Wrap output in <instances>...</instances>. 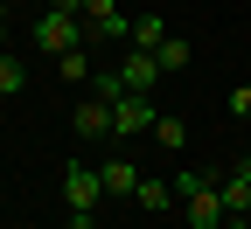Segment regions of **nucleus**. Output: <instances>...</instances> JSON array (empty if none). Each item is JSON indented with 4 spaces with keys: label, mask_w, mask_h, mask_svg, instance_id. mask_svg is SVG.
I'll list each match as a JSON object with an SVG mask.
<instances>
[{
    "label": "nucleus",
    "mask_w": 251,
    "mask_h": 229,
    "mask_svg": "<svg viewBox=\"0 0 251 229\" xmlns=\"http://www.w3.org/2000/svg\"><path fill=\"white\" fill-rule=\"evenodd\" d=\"M70 229H98V215H70Z\"/></svg>",
    "instance_id": "nucleus-16"
},
{
    "label": "nucleus",
    "mask_w": 251,
    "mask_h": 229,
    "mask_svg": "<svg viewBox=\"0 0 251 229\" xmlns=\"http://www.w3.org/2000/svg\"><path fill=\"white\" fill-rule=\"evenodd\" d=\"M98 174H105V194H119V202H133V187H140V167H133L126 153H112L105 167H98Z\"/></svg>",
    "instance_id": "nucleus-8"
},
{
    "label": "nucleus",
    "mask_w": 251,
    "mask_h": 229,
    "mask_svg": "<svg viewBox=\"0 0 251 229\" xmlns=\"http://www.w3.org/2000/svg\"><path fill=\"white\" fill-rule=\"evenodd\" d=\"M153 77H168L161 62H153V49H133V56L119 62V83H126V90H153Z\"/></svg>",
    "instance_id": "nucleus-6"
},
{
    "label": "nucleus",
    "mask_w": 251,
    "mask_h": 229,
    "mask_svg": "<svg viewBox=\"0 0 251 229\" xmlns=\"http://www.w3.org/2000/svg\"><path fill=\"white\" fill-rule=\"evenodd\" d=\"M0 49H7V14H0Z\"/></svg>",
    "instance_id": "nucleus-17"
},
{
    "label": "nucleus",
    "mask_w": 251,
    "mask_h": 229,
    "mask_svg": "<svg viewBox=\"0 0 251 229\" xmlns=\"http://www.w3.org/2000/svg\"><path fill=\"white\" fill-rule=\"evenodd\" d=\"M216 187H224V208H230V215H251V160H237Z\"/></svg>",
    "instance_id": "nucleus-7"
},
{
    "label": "nucleus",
    "mask_w": 251,
    "mask_h": 229,
    "mask_svg": "<svg viewBox=\"0 0 251 229\" xmlns=\"http://www.w3.org/2000/svg\"><path fill=\"white\" fill-rule=\"evenodd\" d=\"M70 132L77 139H112V104L105 97H84V104L70 111Z\"/></svg>",
    "instance_id": "nucleus-5"
},
{
    "label": "nucleus",
    "mask_w": 251,
    "mask_h": 229,
    "mask_svg": "<svg viewBox=\"0 0 251 229\" xmlns=\"http://www.w3.org/2000/svg\"><path fill=\"white\" fill-rule=\"evenodd\" d=\"M98 202H105V174L84 167V160H70V167H63V208L70 215H98Z\"/></svg>",
    "instance_id": "nucleus-3"
},
{
    "label": "nucleus",
    "mask_w": 251,
    "mask_h": 229,
    "mask_svg": "<svg viewBox=\"0 0 251 229\" xmlns=\"http://www.w3.org/2000/svg\"><path fill=\"white\" fill-rule=\"evenodd\" d=\"M230 118H251V83H237V90H230Z\"/></svg>",
    "instance_id": "nucleus-15"
},
{
    "label": "nucleus",
    "mask_w": 251,
    "mask_h": 229,
    "mask_svg": "<svg viewBox=\"0 0 251 229\" xmlns=\"http://www.w3.org/2000/svg\"><path fill=\"white\" fill-rule=\"evenodd\" d=\"M133 202H140L147 215H168V208H175V181H161V174L147 181V174H140V187H133Z\"/></svg>",
    "instance_id": "nucleus-9"
},
{
    "label": "nucleus",
    "mask_w": 251,
    "mask_h": 229,
    "mask_svg": "<svg viewBox=\"0 0 251 229\" xmlns=\"http://www.w3.org/2000/svg\"><path fill=\"white\" fill-rule=\"evenodd\" d=\"M35 42H42L49 56H70V49L91 42V28H84L70 7H42V14H35Z\"/></svg>",
    "instance_id": "nucleus-2"
},
{
    "label": "nucleus",
    "mask_w": 251,
    "mask_h": 229,
    "mask_svg": "<svg viewBox=\"0 0 251 229\" xmlns=\"http://www.w3.org/2000/svg\"><path fill=\"white\" fill-rule=\"evenodd\" d=\"M153 62H161V70H188V62H196V49H188L181 35H168L161 49H153Z\"/></svg>",
    "instance_id": "nucleus-12"
},
{
    "label": "nucleus",
    "mask_w": 251,
    "mask_h": 229,
    "mask_svg": "<svg viewBox=\"0 0 251 229\" xmlns=\"http://www.w3.org/2000/svg\"><path fill=\"white\" fill-rule=\"evenodd\" d=\"M153 90H126V97H112V139H133V132H153Z\"/></svg>",
    "instance_id": "nucleus-4"
},
{
    "label": "nucleus",
    "mask_w": 251,
    "mask_h": 229,
    "mask_svg": "<svg viewBox=\"0 0 251 229\" xmlns=\"http://www.w3.org/2000/svg\"><path fill=\"white\" fill-rule=\"evenodd\" d=\"M175 208H181V222H188V229H224V222H230L224 187L202 181L196 167H181V174H175Z\"/></svg>",
    "instance_id": "nucleus-1"
},
{
    "label": "nucleus",
    "mask_w": 251,
    "mask_h": 229,
    "mask_svg": "<svg viewBox=\"0 0 251 229\" xmlns=\"http://www.w3.org/2000/svg\"><path fill=\"white\" fill-rule=\"evenodd\" d=\"M153 139H161L168 153H181V146H188V125H181L175 111H161V118H153Z\"/></svg>",
    "instance_id": "nucleus-11"
},
{
    "label": "nucleus",
    "mask_w": 251,
    "mask_h": 229,
    "mask_svg": "<svg viewBox=\"0 0 251 229\" xmlns=\"http://www.w3.org/2000/svg\"><path fill=\"white\" fill-rule=\"evenodd\" d=\"M21 90H28V70L14 56H0V97H21Z\"/></svg>",
    "instance_id": "nucleus-13"
},
{
    "label": "nucleus",
    "mask_w": 251,
    "mask_h": 229,
    "mask_svg": "<svg viewBox=\"0 0 251 229\" xmlns=\"http://www.w3.org/2000/svg\"><path fill=\"white\" fill-rule=\"evenodd\" d=\"M56 70L70 77V83H84V77H91V49H70V56H56Z\"/></svg>",
    "instance_id": "nucleus-14"
},
{
    "label": "nucleus",
    "mask_w": 251,
    "mask_h": 229,
    "mask_svg": "<svg viewBox=\"0 0 251 229\" xmlns=\"http://www.w3.org/2000/svg\"><path fill=\"white\" fill-rule=\"evenodd\" d=\"M161 42H168V21L161 14H140L133 21V49H161Z\"/></svg>",
    "instance_id": "nucleus-10"
}]
</instances>
